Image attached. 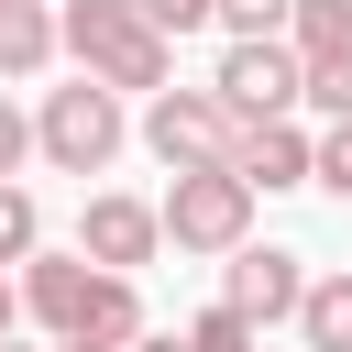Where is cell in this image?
<instances>
[{"label":"cell","mask_w":352,"mask_h":352,"mask_svg":"<svg viewBox=\"0 0 352 352\" xmlns=\"http://www.w3.org/2000/svg\"><path fill=\"white\" fill-rule=\"evenodd\" d=\"M0 352H11V341H0Z\"/></svg>","instance_id":"cb8c5ba5"},{"label":"cell","mask_w":352,"mask_h":352,"mask_svg":"<svg viewBox=\"0 0 352 352\" xmlns=\"http://www.w3.org/2000/svg\"><path fill=\"white\" fill-rule=\"evenodd\" d=\"M209 99H220L231 121H286V110L308 99V66H297V44H231L220 77H209Z\"/></svg>","instance_id":"5b68a950"},{"label":"cell","mask_w":352,"mask_h":352,"mask_svg":"<svg viewBox=\"0 0 352 352\" xmlns=\"http://www.w3.org/2000/svg\"><path fill=\"white\" fill-rule=\"evenodd\" d=\"M297 330H308V352H352V275H308Z\"/></svg>","instance_id":"7c38bea8"},{"label":"cell","mask_w":352,"mask_h":352,"mask_svg":"<svg viewBox=\"0 0 352 352\" xmlns=\"http://www.w3.org/2000/svg\"><path fill=\"white\" fill-rule=\"evenodd\" d=\"M209 22H231V44H286L297 0H209Z\"/></svg>","instance_id":"5bb4252c"},{"label":"cell","mask_w":352,"mask_h":352,"mask_svg":"<svg viewBox=\"0 0 352 352\" xmlns=\"http://www.w3.org/2000/svg\"><path fill=\"white\" fill-rule=\"evenodd\" d=\"M66 341H99V352H132V341H143V297H132V275H99V286H88V319H77Z\"/></svg>","instance_id":"8fae6325"},{"label":"cell","mask_w":352,"mask_h":352,"mask_svg":"<svg viewBox=\"0 0 352 352\" xmlns=\"http://www.w3.org/2000/svg\"><path fill=\"white\" fill-rule=\"evenodd\" d=\"M297 297H308V264H297L286 242H242V253H231L220 308H242V319L264 330V319H297Z\"/></svg>","instance_id":"8992f818"},{"label":"cell","mask_w":352,"mask_h":352,"mask_svg":"<svg viewBox=\"0 0 352 352\" xmlns=\"http://www.w3.org/2000/svg\"><path fill=\"white\" fill-rule=\"evenodd\" d=\"M143 143L165 154V176H198V165H231L242 121H231L209 88H154V110H143Z\"/></svg>","instance_id":"277c9868"},{"label":"cell","mask_w":352,"mask_h":352,"mask_svg":"<svg viewBox=\"0 0 352 352\" xmlns=\"http://www.w3.org/2000/svg\"><path fill=\"white\" fill-rule=\"evenodd\" d=\"M143 11H154V33H198L209 22V0H143Z\"/></svg>","instance_id":"ffe728a7"},{"label":"cell","mask_w":352,"mask_h":352,"mask_svg":"<svg viewBox=\"0 0 352 352\" xmlns=\"http://www.w3.org/2000/svg\"><path fill=\"white\" fill-rule=\"evenodd\" d=\"M88 286H99V264H88V253H33V264H22V308H33L55 341L88 319Z\"/></svg>","instance_id":"9c48e42d"},{"label":"cell","mask_w":352,"mask_h":352,"mask_svg":"<svg viewBox=\"0 0 352 352\" xmlns=\"http://www.w3.org/2000/svg\"><path fill=\"white\" fill-rule=\"evenodd\" d=\"M308 99H319L330 121H352V55H319V66H308Z\"/></svg>","instance_id":"ac0fdd59"},{"label":"cell","mask_w":352,"mask_h":352,"mask_svg":"<svg viewBox=\"0 0 352 352\" xmlns=\"http://www.w3.org/2000/svg\"><path fill=\"white\" fill-rule=\"evenodd\" d=\"M11 308H22V297H11V286H0V341H11Z\"/></svg>","instance_id":"7402d4cb"},{"label":"cell","mask_w":352,"mask_h":352,"mask_svg":"<svg viewBox=\"0 0 352 352\" xmlns=\"http://www.w3.org/2000/svg\"><path fill=\"white\" fill-rule=\"evenodd\" d=\"M286 44H297V66H319V55H352V0H297Z\"/></svg>","instance_id":"4fadbf2b"},{"label":"cell","mask_w":352,"mask_h":352,"mask_svg":"<svg viewBox=\"0 0 352 352\" xmlns=\"http://www.w3.org/2000/svg\"><path fill=\"white\" fill-rule=\"evenodd\" d=\"M154 220H165V242H176V253H242V242H253V187H242L231 165H198V176H176V187H165V209H154Z\"/></svg>","instance_id":"3957f363"},{"label":"cell","mask_w":352,"mask_h":352,"mask_svg":"<svg viewBox=\"0 0 352 352\" xmlns=\"http://www.w3.org/2000/svg\"><path fill=\"white\" fill-rule=\"evenodd\" d=\"M66 352H99V341H66Z\"/></svg>","instance_id":"603a6c76"},{"label":"cell","mask_w":352,"mask_h":352,"mask_svg":"<svg viewBox=\"0 0 352 352\" xmlns=\"http://www.w3.org/2000/svg\"><path fill=\"white\" fill-rule=\"evenodd\" d=\"M121 88H99V77H77V88H44V110H33V154H55L66 176H99L110 154H121Z\"/></svg>","instance_id":"7a4b0ae2"},{"label":"cell","mask_w":352,"mask_h":352,"mask_svg":"<svg viewBox=\"0 0 352 352\" xmlns=\"http://www.w3.org/2000/svg\"><path fill=\"white\" fill-rule=\"evenodd\" d=\"M176 341H187V352H264V330H253L242 308H198V319H187Z\"/></svg>","instance_id":"9a60e30c"},{"label":"cell","mask_w":352,"mask_h":352,"mask_svg":"<svg viewBox=\"0 0 352 352\" xmlns=\"http://www.w3.org/2000/svg\"><path fill=\"white\" fill-rule=\"evenodd\" d=\"M22 154H33V121H22V110H11V99H0V187H11V176H22Z\"/></svg>","instance_id":"d6986e66"},{"label":"cell","mask_w":352,"mask_h":352,"mask_svg":"<svg viewBox=\"0 0 352 352\" xmlns=\"http://www.w3.org/2000/svg\"><path fill=\"white\" fill-rule=\"evenodd\" d=\"M132 352H187V341H176V330H143V341H132Z\"/></svg>","instance_id":"44dd1931"},{"label":"cell","mask_w":352,"mask_h":352,"mask_svg":"<svg viewBox=\"0 0 352 352\" xmlns=\"http://www.w3.org/2000/svg\"><path fill=\"white\" fill-rule=\"evenodd\" d=\"M308 187H330V198H352V121H330V143L308 154Z\"/></svg>","instance_id":"e0dca14e"},{"label":"cell","mask_w":352,"mask_h":352,"mask_svg":"<svg viewBox=\"0 0 352 352\" xmlns=\"http://www.w3.org/2000/svg\"><path fill=\"white\" fill-rule=\"evenodd\" d=\"M55 44H66L99 88H165V66H176V44L154 33L143 0H66V11H55Z\"/></svg>","instance_id":"6da1fadb"},{"label":"cell","mask_w":352,"mask_h":352,"mask_svg":"<svg viewBox=\"0 0 352 352\" xmlns=\"http://www.w3.org/2000/svg\"><path fill=\"white\" fill-rule=\"evenodd\" d=\"M308 154H319V143H308L297 121H242V143H231V176H242L253 198H264V187H308Z\"/></svg>","instance_id":"ba28073f"},{"label":"cell","mask_w":352,"mask_h":352,"mask_svg":"<svg viewBox=\"0 0 352 352\" xmlns=\"http://www.w3.org/2000/svg\"><path fill=\"white\" fill-rule=\"evenodd\" d=\"M55 66V0H0V77H44Z\"/></svg>","instance_id":"30bf717a"},{"label":"cell","mask_w":352,"mask_h":352,"mask_svg":"<svg viewBox=\"0 0 352 352\" xmlns=\"http://www.w3.org/2000/svg\"><path fill=\"white\" fill-rule=\"evenodd\" d=\"M154 242H165V220H154L143 198H88V220H77V253H88L99 275H143Z\"/></svg>","instance_id":"52a82bcc"},{"label":"cell","mask_w":352,"mask_h":352,"mask_svg":"<svg viewBox=\"0 0 352 352\" xmlns=\"http://www.w3.org/2000/svg\"><path fill=\"white\" fill-rule=\"evenodd\" d=\"M33 253H44V209L22 187H0V264H33Z\"/></svg>","instance_id":"2e32d148"}]
</instances>
